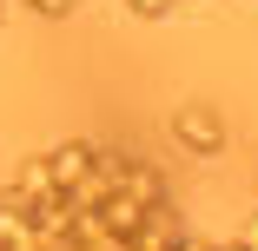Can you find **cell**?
I'll return each mask as SVG.
<instances>
[{"mask_svg": "<svg viewBox=\"0 0 258 251\" xmlns=\"http://www.w3.org/2000/svg\"><path fill=\"white\" fill-rule=\"evenodd\" d=\"M172 139L185 145L192 159H219V152H225V119H219V106H205V99L179 106V113H172Z\"/></svg>", "mask_w": 258, "mask_h": 251, "instance_id": "obj_1", "label": "cell"}, {"mask_svg": "<svg viewBox=\"0 0 258 251\" xmlns=\"http://www.w3.org/2000/svg\"><path fill=\"white\" fill-rule=\"evenodd\" d=\"M126 7H133V14H139V20H166V14H172V7H179V0H126Z\"/></svg>", "mask_w": 258, "mask_h": 251, "instance_id": "obj_5", "label": "cell"}, {"mask_svg": "<svg viewBox=\"0 0 258 251\" xmlns=\"http://www.w3.org/2000/svg\"><path fill=\"white\" fill-rule=\"evenodd\" d=\"M0 251H40V231H33V212L0 198Z\"/></svg>", "mask_w": 258, "mask_h": 251, "instance_id": "obj_4", "label": "cell"}, {"mask_svg": "<svg viewBox=\"0 0 258 251\" xmlns=\"http://www.w3.org/2000/svg\"><path fill=\"white\" fill-rule=\"evenodd\" d=\"M0 20H7V0H0Z\"/></svg>", "mask_w": 258, "mask_h": 251, "instance_id": "obj_7", "label": "cell"}, {"mask_svg": "<svg viewBox=\"0 0 258 251\" xmlns=\"http://www.w3.org/2000/svg\"><path fill=\"white\" fill-rule=\"evenodd\" d=\"M238 244H245V251H258V212L245 218V231H238Z\"/></svg>", "mask_w": 258, "mask_h": 251, "instance_id": "obj_6", "label": "cell"}, {"mask_svg": "<svg viewBox=\"0 0 258 251\" xmlns=\"http://www.w3.org/2000/svg\"><path fill=\"white\" fill-rule=\"evenodd\" d=\"M40 159H46V172H53L60 192H73V185L93 172V139H60V145H46Z\"/></svg>", "mask_w": 258, "mask_h": 251, "instance_id": "obj_2", "label": "cell"}, {"mask_svg": "<svg viewBox=\"0 0 258 251\" xmlns=\"http://www.w3.org/2000/svg\"><path fill=\"white\" fill-rule=\"evenodd\" d=\"M113 192L139 198V205H166V179H159V165H146V159H133V152H119V179H113Z\"/></svg>", "mask_w": 258, "mask_h": 251, "instance_id": "obj_3", "label": "cell"}]
</instances>
